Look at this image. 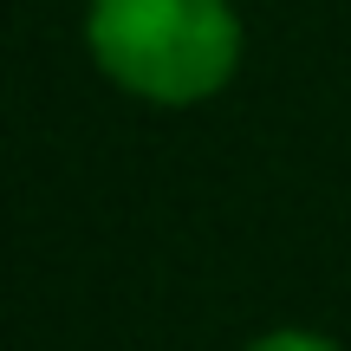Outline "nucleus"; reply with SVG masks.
Segmentation results:
<instances>
[{
	"label": "nucleus",
	"instance_id": "f257e3e1",
	"mask_svg": "<svg viewBox=\"0 0 351 351\" xmlns=\"http://www.w3.org/2000/svg\"><path fill=\"white\" fill-rule=\"evenodd\" d=\"M85 52L124 98L195 111L234 85L247 26L234 0H85Z\"/></svg>",
	"mask_w": 351,
	"mask_h": 351
},
{
	"label": "nucleus",
	"instance_id": "f03ea898",
	"mask_svg": "<svg viewBox=\"0 0 351 351\" xmlns=\"http://www.w3.org/2000/svg\"><path fill=\"white\" fill-rule=\"evenodd\" d=\"M241 351H345V345L326 339V332H313V326H274V332H261V339H247Z\"/></svg>",
	"mask_w": 351,
	"mask_h": 351
}]
</instances>
